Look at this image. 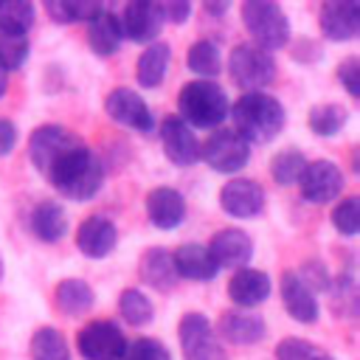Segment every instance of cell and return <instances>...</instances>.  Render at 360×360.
<instances>
[{
    "label": "cell",
    "instance_id": "cell-9",
    "mask_svg": "<svg viewBox=\"0 0 360 360\" xmlns=\"http://www.w3.org/2000/svg\"><path fill=\"white\" fill-rule=\"evenodd\" d=\"M76 346L84 360H121L127 352V338L112 321H90L82 326Z\"/></svg>",
    "mask_w": 360,
    "mask_h": 360
},
{
    "label": "cell",
    "instance_id": "cell-14",
    "mask_svg": "<svg viewBox=\"0 0 360 360\" xmlns=\"http://www.w3.org/2000/svg\"><path fill=\"white\" fill-rule=\"evenodd\" d=\"M219 205L225 214L236 217V219H250L264 208V191L256 180L248 177H236L228 180L219 191Z\"/></svg>",
    "mask_w": 360,
    "mask_h": 360
},
{
    "label": "cell",
    "instance_id": "cell-17",
    "mask_svg": "<svg viewBox=\"0 0 360 360\" xmlns=\"http://www.w3.org/2000/svg\"><path fill=\"white\" fill-rule=\"evenodd\" d=\"M118 242V231H115V222L104 214H93L87 217L79 231H76V245L84 256L90 259H104Z\"/></svg>",
    "mask_w": 360,
    "mask_h": 360
},
{
    "label": "cell",
    "instance_id": "cell-23",
    "mask_svg": "<svg viewBox=\"0 0 360 360\" xmlns=\"http://www.w3.org/2000/svg\"><path fill=\"white\" fill-rule=\"evenodd\" d=\"M174 259V270H177V278H191V281H211L219 267L214 264L211 253L205 245H197V242H188V245H180L177 253H172Z\"/></svg>",
    "mask_w": 360,
    "mask_h": 360
},
{
    "label": "cell",
    "instance_id": "cell-16",
    "mask_svg": "<svg viewBox=\"0 0 360 360\" xmlns=\"http://www.w3.org/2000/svg\"><path fill=\"white\" fill-rule=\"evenodd\" d=\"M321 31L326 39L346 42L360 31V6L352 0H329L321 6Z\"/></svg>",
    "mask_w": 360,
    "mask_h": 360
},
{
    "label": "cell",
    "instance_id": "cell-29",
    "mask_svg": "<svg viewBox=\"0 0 360 360\" xmlns=\"http://www.w3.org/2000/svg\"><path fill=\"white\" fill-rule=\"evenodd\" d=\"M34 25V6L28 0H3L0 3V31L25 37Z\"/></svg>",
    "mask_w": 360,
    "mask_h": 360
},
{
    "label": "cell",
    "instance_id": "cell-19",
    "mask_svg": "<svg viewBox=\"0 0 360 360\" xmlns=\"http://www.w3.org/2000/svg\"><path fill=\"white\" fill-rule=\"evenodd\" d=\"M146 217L160 231L177 228L183 222V217H186V200H183V194L174 191V188H169V186L152 188L146 194Z\"/></svg>",
    "mask_w": 360,
    "mask_h": 360
},
{
    "label": "cell",
    "instance_id": "cell-33",
    "mask_svg": "<svg viewBox=\"0 0 360 360\" xmlns=\"http://www.w3.org/2000/svg\"><path fill=\"white\" fill-rule=\"evenodd\" d=\"M101 6L98 3H87V0H51L45 3V11L56 20V22H87Z\"/></svg>",
    "mask_w": 360,
    "mask_h": 360
},
{
    "label": "cell",
    "instance_id": "cell-39",
    "mask_svg": "<svg viewBox=\"0 0 360 360\" xmlns=\"http://www.w3.org/2000/svg\"><path fill=\"white\" fill-rule=\"evenodd\" d=\"M338 79L340 84L346 87L349 96H360V59L357 56H346L340 65H338Z\"/></svg>",
    "mask_w": 360,
    "mask_h": 360
},
{
    "label": "cell",
    "instance_id": "cell-24",
    "mask_svg": "<svg viewBox=\"0 0 360 360\" xmlns=\"http://www.w3.org/2000/svg\"><path fill=\"white\" fill-rule=\"evenodd\" d=\"M141 278L155 287V290H172L177 284V270H174V259L166 248H149L141 256Z\"/></svg>",
    "mask_w": 360,
    "mask_h": 360
},
{
    "label": "cell",
    "instance_id": "cell-5",
    "mask_svg": "<svg viewBox=\"0 0 360 360\" xmlns=\"http://www.w3.org/2000/svg\"><path fill=\"white\" fill-rule=\"evenodd\" d=\"M228 73L245 93H262L276 79V59L256 45H236L228 56Z\"/></svg>",
    "mask_w": 360,
    "mask_h": 360
},
{
    "label": "cell",
    "instance_id": "cell-12",
    "mask_svg": "<svg viewBox=\"0 0 360 360\" xmlns=\"http://www.w3.org/2000/svg\"><path fill=\"white\" fill-rule=\"evenodd\" d=\"M214 264L222 270V267H231V270H242L248 267L250 256H253V242L245 231L239 228H225V231H217L211 236V242L205 245Z\"/></svg>",
    "mask_w": 360,
    "mask_h": 360
},
{
    "label": "cell",
    "instance_id": "cell-15",
    "mask_svg": "<svg viewBox=\"0 0 360 360\" xmlns=\"http://www.w3.org/2000/svg\"><path fill=\"white\" fill-rule=\"evenodd\" d=\"M160 143H163L166 158L174 166H194L200 160V143H197L191 127H186L177 115H172L160 124Z\"/></svg>",
    "mask_w": 360,
    "mask_h": 360
},
{
    "label": "cell",
    "instance_id": "cell-21",
    "mask_svg": "<svg viewBox=\"0 0 360 360\" xmlns=\"http://www.w3.org/2000/svg\"><path fill=\"white\" fill-rule=\"evenodd\" d=\"M267 326L256 312L248 309H228L219 315V338L236 346H253L264 338Z\"/></svg>",
    "mask_w": 360,
    "mask_h": 360
},
{
    "label": "cell",
    "instance_id": "cell-31",
    "mask_svg": "<svg viewBox=\"0 0 360 360\" xmlns=\"http://www.w3.org/2000/svg\"><path fill=\"white\" fill-rule=\"evenodd\" d=\"M304 169H307V158H304V152L301 149H281L276 158H273V163H270V172H273V180L278 183V186H292V183H298L301 180V174H304Z\"/></svg>",
    "mask_w": 360,
    "mask_h": 360
},
{
    "label": "cell",
    "instance_id": "cell-27",
    "mask_svg": "<svg viewBox=\"0 0 360 360\" xmlns=\"http://www.w3.org/2000/svg\"><path fill=\"white\" fill-rule=\"evenodd\" d=\"M169 45L166 42H152L141 56H138V82L141 87H158L166 79L169 70Z\"/></svg>",
    "mask_w": 360,
    "mask_h": 360
},
{
    "label": "cell",
    "instance_id": "cell-22",
    "mask_svg": "<svg viewBox=\"0 0 360 360\" xmlns=\"http://www.w3.org/2000/svg\"><path fill=\"white\" fill-rule=\"evenodd\" d=\"M281 301L287 307V312L298 321V323H315L318 321V301L315 292L298 278V273L287 270L281 276Z\"/></svg>",
    "mask_w": 360,
    "mask_h": 360
},
{
    "label": "cell",
    "instance_id": "cell-26",
    "mask_svg": "<svg viewBox=\"0 0 360 360\" xmlns=\"http://www.w3.org/2000/svg\"><path fill=\"white\" fill-rule=\"evenodd\" d=\"M53 301H56L59 312H65L70 318H79V315H84L93 307L96 295H93V290H90L87 281H82V278H65V281L56 284Z\"/></svg>",
    "mask_w": 360,
    "mask_h": 360
},
{
    "label": "cell",
    "instance_id": "cell-8",
    "mask_svg": "<svg viewBox=\"0 0 360 360\" xmlns=\"http://www.w3.org/2000/svg\"><path fill=\"white\" fill-rule=\"evenodd\" d=\"M177 335H180V346H183L186 360H228V354H225L214 326L205 321V315H200V312L183 315Z\"/></svg>",
    "mask_w": 360,
    "mask_h": 360
},
{
    "label": "cell",
    "instance_id": "cell-6",
    "mask_svg": "<svg viewBox=\"0 0 360 360\" xmlns=\"http://www.w3.org/2000/svg\"><path fill=\"white\" fill-rule=\"evenodd\" d=\"M200 158L219 174H233L239 169L248 166L250 160V143L233 129H217L214 135H208V141L200 146Z\"/></svg>",
    "mask_w": 360,
    "mask_h": 360
},
{
    "label": "cell",
    "instance_id": "cell-30",
    "mask_svg": "<svg viewBox=\"0 0 360 360\" xmlns=\"http://www.w3.org/2000/svg\"><path fill=\"white\" fill-rule=\"evenodd\" d=\"M186 62H188V70H194V73L202 76L205 82H211V76H217V73L222 70V56H219L217 45L208 42V39L194 42V45L188 48Z\"/></svg>",
    "mask_w": 360,
    "mask_h": 360
},
{
    "label": "cell",
    "instance_id": "cell-38",
    "mask_svg": "<svg viewBox=\"0 0 360 360\" xmlns=\"http://www.w3.org/2000/svg\"><path fill=\"white\" fill-rule=\"evenodd\" d=\"M121 360H172V354L155 338H135L132 343H127V352Z\"/></svg>",
    "mask_w": 360,
    "mask_h": 360
},
{
    "label": "cell",
    "instance_id": "cell-10",
    "mask_svg": "<svg viewBox=\"0 0 360 360\" xmlns=\"http://www.w3.org/2000/svg\"><path fill=\"white\" fill-rule=\"evenodd\" d=\"M301 197L307 202H315V205H323V202H332L340 197L343 191V172L329 163V160H315V163H307L301 180Z\"/></svg>",
    "mask_w": 360,
    "mask_h": 360
},
{
    "label": "cell",
    "instance_id": "cell-1",
    "mask_svg": "<svg viewBox=\"0 0 360 360\" xmlns=\"http://www.w3.org/2000/svg\"><path fill=\"white\" fill-rule=\"evenodd\" d=\"M45 180H51V186L62 197L82 202V200H90L98 194V188L104 183V166L96 152H90L84 143H79L76 149H70L65 158H59L48 169Z\"/></svg>",
    "mask_w": 360,
    "mask_h": 360
},
{
    "label": "cell",
    "instance_id": "cell-35",
    "mask_svg": "<svg viewBox=\"0 0 360 360\" xmlns=\"http://www.w3.org/2000/svg\"><path fill=\"white\" fill-rule=\"evenodd\" d=\"M276 360H335L326 349L307 343L301 338H284L276 346Z\"/></svg>",
    "mask_w": 360,
    "mask_h": 360
},
{
    "label": "cell",
    "instance_id": "cell-2",
    "mask_svg": "<svg viewBox=\"0 0 360 360\" xmlns=\"http://www.w3.org/2000/svg\"><path fill=\"white\" fill-rule=\"evenodd\" d=\"M228 115L233 118V129L248 143L250 141H256V143L273 141L284 127V107L270 93H245V96H239Z\"/></svg>",
    "mask_w": 360,
    "mask_h": 360
},
{
    "label": "cell",
    "instance_id": "cell-28",
    "mask_svg": "<svg viewBox=\"0 0 360 360\" xmlns=\"http://www.w3.org/2000/svg\"><path fill=\"white\" fill-rule=\"evenodd\" d=\"M31 360H70L65 335L56 326H42L31 338Z\"/></svg>",
    "mask_w": 360,
    "mask_h": 360
},
{
    "label": "cell",
    "instance_id": "cell-32",
    "mask_svg": "<svg viewBox=\"0 0 360 360\" xmlns=\"http://www.w3.org/2000/svg\"><path fill=\"white\" fill-rule=\"evenodd\" d=\"M346 118H349L346 107H340V104H318V107L309 110L307 124H309V129H312L315 135L332 138V135L346 124Z\"/></svg>",
    "mask_w": 360,
    "mask_h": 360
},
{
    "label": "cell",
    "instance_id": "cell-3",
    "mask_svg": "<svg viewBox=\"0 0 360 360\" xmlns=\"http://www.w3.org/2000/svg\"><path fill=\"white\" fill-rule=\"evenodd\" d=\"M177 110H180V121L186 127H200V129H214L219 127L228 112H231V101L225 96V90L217 82H188L180 87L177 93Z\"/></svg>",
    "mask_w": 360,
    "mask_h": 360
},
{
    "label": "cell",
    "instance_id": "cell-20",
    "mask_svg": "<svg viewBox=\"0 0 360 360\" xmlns=\"http://www.w3.org/2000/svg\"><path fill=\"white\" fill-rule=\"evenodd\" d=\"M121 39H124V31H121L118 14L101 6L87 20V45H90V51L98 53V56H112L121 48Z\"/></svg>",
    "mask_w": 360,
    "mask_h": 360
},
{
    "label": "cell",
    "instance_id": "cell-18",
    "mask_svg": "<svg viewBox=\"0 0 360 360\" xmlns=\"http://www.w3.org/2000/svg\"><path fill=\"white\" fill-rule=\"evenodd\" d=\"M270 290H273L270 276L262 273V270H253V267L236 270V273L231 276V281H228V295H231V301H233L236 307H242V309H250V307L264 304V301L270 298Z\"/></svg>",
    "mask_w": 360,
    "mask_h": 360
},
{
    "label": "cell",
    "instance_id": "cell-34",
    "mask_svg": "<svg viewBox=\"0 0 360 360\" xmlns=\"http://www.w3.org/2000/svg\"><path fill=\"white\" fill-rule=\"evenodd\" d=\"M118 312L124 315L127 323L132 326H146L152 321V304L143 292L138 290H124L121 292V301H118Z\"/></svg>",
    "mask_w": 360,
    "mask_h": 360
},
{
    "label": "cell",
    "instance_id": "cell-37",
    "mask_svg": "<svg viewBox=\"0 0 360 360\" xmlns=\"http://www.w3.org/2000/svg\"><path fill=\"white\" fill-rule=\"evenodd\" d=\"M332 225L343 233V236H354L360 231V200L357 197H346L332 208Z\"/></svg>",
    "mask_w": 360,
    "mask_h": 360
},
{
    "label": "cell",
    "instance_id": "cell-11",
    "mask_svg": "<svg viewBox=\"0 0 360 360\" xmlns=\"http://www.w3.org/2000/svg\"><path fill=\"white\" fill-rule=\"evenodd\" d=\"M104 110L112 121L129 127V129H138V132H152L155 129V115L152 110L146 107V101L129 90V87H115L107 98H104Z\"/></svg>",
    "mask_w": 360,
    "mask_h": 360
},
{
    "label": "cell",
    "instance_id": "cell-13",
    "mask_svg": "<svg viewBox=\"0 0 360 360\" xmlns=\"http://www.w3.org/2000/svg\"><path fill=\"white\" fill-rule=\"evenodd\" d=\"M121 31L124 37H129L132 42H155L160 28H163V14L158 8V3L149 0H132L127 3V8L121 11Z\"/></svg>",
    "mask_w": 360,
    "mask_h": 360
},
{
    "label": "cell",
    "instance_id": "cell-36",
    "mask_svg": "<svg viewBox=\"0 0 360 360\" xmlns=\"http://www.w3.org/2000/svg\"><path fill=\"white\" fill-rule=\"evenodd\" d=\"M25 59H28V39L0 31V65L6 68V73L22 68Z\"/></svg>",
    "mask_w": 360,
    "mask_h": 360
},
{
    "label": "cell",
    "instance_id": "cell-40",
    "mask_svg": "<svg viewBox=\"0 0 360 360\" xmlns=\"http://www.w3.org/2000/svg\"><path fill=\"white\" fill-rule=\"evenodd\" d=\"M160 14H163V22H186V17L191 14V6L186 0H172V3H158Z\"/></svg>",
    "mask_w": 360,
    "mask_h": 360
},
{
    "label": "cell",
    "instance_id": "cell-41",
    "mask_svg": "<svg viewBox=\"0 0 360 360\" xmlns=\"http://www.w3.org/2000/svg\"><path fill=\"white\" fill-rule=\"evenodd\" d=\"M17 143V127L8 118H0V158L8 155Z\"/></svg>",
    "mask_w": 360,
    "mask_h": 360
},
{
    "label": "cell",
    "instance_id": "cell-7",
    "mask_svg": "<svg viewBox=\"0 0 360 360\" xmlns=\"http://www.w3.org/2000/svg\"><path fill=\"white\" fill-rule=\"evenodd\" d=\"M79 143H82V141H79L76 132H70V129H65V127H59V124H45V127H37V129L31 132L28 158H31L34 169L45 177L48 169H51L59 158H65L70 149H76Z\"/></svg>",
    "mask_w": 360,
    "mask_h": 360
},
{
    "label": "cell",
    "instance_id": "cell-42",
    "mask_svg": "<svg viewBox=\"0 0 360 360\" xmlns=\"http://www.w3.org/2000/svg\"><path fill=\"white\" fill-rule=\"evenodd\" d=\"M205 11H211V14H222V11H228V0H225V3H208Z\"/></svg>",
    "mask_w": 360,
    "mask_h": 360
},
{
    "label": "cell",
    "instance_id": "cell-25",
    "mask_svg": "<svg viewBox=\"0 0 360 360\" xmlns=\"http://www.w3.org/2000/svg\"><path fill=\"white\" fill-rule=\"evenodd\" d=\"M31 231L42 242H59L68 233V214L59 202L45 200L31 211Z\"/></svg>",
    "mask_w": 360,
    "mask_h": 360
},
{
    "label": "cell",
    "instance_id": "cell-43",
    "mask_svg": "<svg viewBox=\"0 0 360 360\" xmlns=\"http://www.w3.org/2000/svg\"><path fill=\"white\" fill-rule=\"evenodd\" d=\"M6 87H8V73H6V68L0 65V96L6 93Z\"/></svg>",
    "mask_w": 360,
    "mask_h": 360
},
{
    "label": "cell",
    "instance_id": "cell-4",
    "mask_svg": "<svg viewBox=\"0 0 360 360\" xmlns=\"http://www.w3.org/2000/svg\"><path fill=\"white\" fill-rule=\"evenodd\" d=\"M242 22L245 31L253 37L256 48L262 51H278L290 39V22L278 3L270 0H245L242 3Z\"/></svg>",
    "mask_w": 360,
    "mask_h": 360
}]
</instances>
